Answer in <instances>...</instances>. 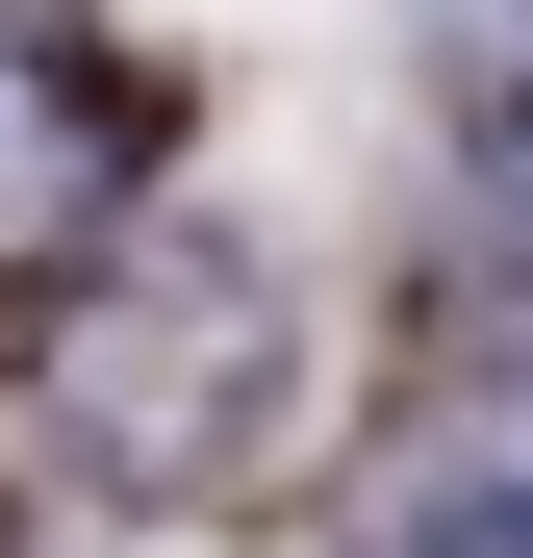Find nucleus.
I'll use <instances>...</instances> for the list:
<instances>
[{
	"label": "nucleus",
	"mask_w": 533,
	"mask_h": 558,
	"mask_svg": "<svg viewBox=\"0 0 533 558\" xmlns=\"http://www.w3.org/2000/svg\"><path fill=\"white\" fill-rule=\"evenodd\" d=\"M381 558H533V407H483L458 457H432V483L381 508Z\"/></svg>",
	"instance_id": "7ed1b4c3"
},
{
	"label": "nucleus",
	"mask_w": 533,
	"mask_h": 558,
	"mask_svg": "<svg viewBox=\"0 0 533 558\" xmlns=\"http://www.w3.org/2000/svg\"><path fill=\"white\" fill-rule=\"evenodd\" d=\"M128 178H153V102L51 26V0H0V279H76L128 229Z\"/></svg>",
	"instance_id": "f03ea898"
},
{
	"label": "nucleus",
	"mask_w": 533,
	"mask_h": 558,
	"mask_svg": "<svg viewBox=\"0 0 533 558\" xmlns=\"http://www.w3.org/2000/svg\"><path fill=\"white\" fill-rule=\"evenodd\" d=\"M51 381H76V457L102 483H254V457L305 432V330L254 305L229 254H76V305H51Z\"/></svg>",
	"instance_id": "f257e3e1"
}]
</instances>
